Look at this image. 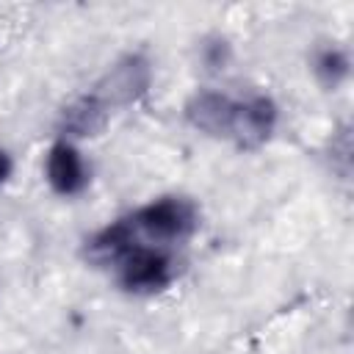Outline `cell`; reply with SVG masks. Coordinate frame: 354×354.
<instances>
[{
	"mask_svg": "<svg viewBox=\"0 0 354 354\" xmlns=\"http://www.w3.org/2000/svg\"><path fill=\"white\" fill-rule=\"evenodd\" d=\"M133 246H138V241H136V230H133L130 218H122V221L105 227L102 232H97V235L88 241L86 254H88L94 263L108 266V263H119Z\"/></svg>",
	"mask_w": 354,
	"mask_h": 354,
	"instance_id": "obj_7",
	"label": "cell"
},
{
	"mask_svg": "<svg viewBox=\"0 0 354 354\" xmlns=\"http://www.w3.org/2000/svg\"><path fill=\"white\" fill-rule=\"evenodd\" d=\"M235 105L227 94L218 91H196L188 102H185V116L188 122L210 136H230L232 127V116H235Z\"/></svg>",
	"mask_w": 354,
	"mask_h": 354,
	"instance_id": "obj_5",
	"label": "cell"
},
{
	"mask_svg": "<svg viewBox=\"0 0 354 354\" xmlns=\"http://www.w3.org/2000/svg\"><path fill=\"white\" fill-rule=\"evenodd\" d=\"M108 122V108L97 94H86L77 97L75 102H69L61 113V127L72 136H97Z\"/></svg>",
	"mask_w": 354,
	"mask_h": 354,
	"instance_id": "obj_8",
	"label": "cell"
},
{
	"mask_svg": "<svg viewBox=\"0 0 354 354\" xmlns=\"http://www.w3.org/2000/svg\"><path fill=\"white\" fill-rule=\"evenodd\" d=\"M8 174H11V160H8V155L0 149V183H3Z\"/></svg>",
	"mask_w": 354,
	"mask_h": 354,
	"instance_id": "obj_11",
	"label": "cell"
},
{
	"mask_svg": "<svg viewBox=\"0 0 354 354\" xmlns=\"http://www.w3.org/2000/svg\"><path fill=\"white\" fill-rule=\"evenodd\" d=\"M119 282L133 293H155L171 282L174 263L163 249L155 246H133L119 263Z\"/></svg>",
	"mask_w": 354,
	"mask_h": 354,
	"instance_id": "obj_2",
	"label": "cell"
},
{
	"mask_svg": "<svg viewBox=\"0 0 354 354\" xmlns=\"http://www.w3.org/2000/svg\"><path fill=\"white\" fill-rule=\"evenodd\" d=\"M136 235H147L152 241H180L196 227L194 205L180 196H163L158 202L144 205L130 216Z\"/></svg>",
	"mask_w": 354,
	"mask_h": 354,
	"instance_id": "obj_1",
	"label": "cell"
},
{
	"mask_svg": "<svg viewBox=\"0 0 354 354\" xmlns=\"http://www.w3.org/2000/svg\"><path fill=\"white\" fill-rule=\"evenodd\" d=\"M47 180L53 185L55 194L61 196H72V194H80L88 183V174H86V166H83V158L80 152L66 144V141H58L50 147V155H47Z\"/></svg>",
	"mask_w": 354,
	"mask_h": 354,
	"instance_id": "obj_6",
	"label": "cell"
},
{
	"mask_svg": "<svg viewBox=\"0 0 354 354\" xmlns=\"http://www.w3.org/2000/svg\"><path fill=\"white\" fill-rule=\"evenodd\" d=\"M315 75H318V80H321L324 86L335 88V86L348 75V58H346V53L337 50V47L321 50L318 58H315Z\"/></svg>",
	"mask_w": 354,
	"mask_h": 354,
	"instance_id": "obj_9",
	"label": "cell"
},
{
	"mask_svg": "<svg viewBox=\"0 0 354 354\" xmlns=\"http://www.w3.org/2000/svg\"><path fill=\"white\" fill-rule=\"evenodd\" d=\"M202 61H205V66L213 69V72L224 69L227 61H230V44H227L221 36L207 39V41L202 44Z\"/></svg>",
	"mask_w": 354,
	"mask_h": 354,
	"instance_id": "obj_10",
	"label": "cell"
},
{
	"mask_svg": "<svg viewBox=\"0 0 354 354\" xmlns=\"http://www.w3.org/2000/svg\"><path fill=\"white\" fill-rule=\"evenodd\" d=\"M274 124H277V105H274V100L271 97H252V100L235 105L230 136L235 138L238 147L257 149L260 144L268 141V136L274 133Z\"/></svg>",
	"mask_w": 354,
	"mask_h": 354,
	"instance_id": "obj_4",
	"label": "cell"
},
{
	"mask_svg": "<svg viewBox=\"0 0 354 354\" xmlns=\"http://www.w3.org/2000/svg\"><path fill=\"white\" fill-rule=\"evenodd\" d=\"M149 77H152V72H149V61L144 55H124L97 83L94 94L105 102V108L130 105V102H136L147 91Z\"/></svg>",
	"mask_w": 354,
	"mask_h": 354,
	"instance_id": "obj_3",
	"label": "cell"
}]
</instances>
